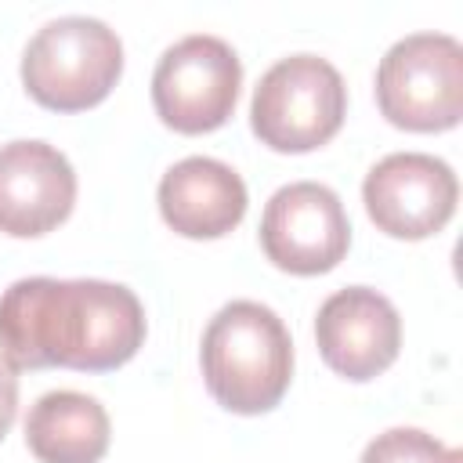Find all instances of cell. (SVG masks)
I'll return each instance as SVG.
<instances>
[{"mask_svg": "<svg viewBox=\"0 0 463 463\" xmlns=\"http://www.w3.org/2000/svg\"><path fill=\"white\" fill-rule=\"evenodd\" d=\"M145 344L134 289L105 279H18L0 293V358L22 369L109 373Z\"/></svg>", "mask_w": 463, "mask_h": 463, "instance_id": "6da1fadb", "label": "cell"}, {"mask_svg": "<svg viewBox=\"0 0 463 463\" xmlns=\"http://www.w3.org/2000/svg\"><path fill=\"white\" fill-rule=\"evenodd\" d=\"M199 365L217 405L239 416H260L289 391L293 340L268 304L232 300L203 329Z\"/></svg>", "mask_w": 463, "mask_h": 463, "instance_id": "7a4b0ae2", "label": "cell"}, {"mask_svg": "<svg viewBox=\"0 0 463 463\" xmlns=\"http://www.w3.org/2000/svg\"><path fill=\"white\" fill-rule=\"evenodd\" d=\"M123 72L116 29L90 14L43 22L22 51V87L51 112H83L109 98Z\"/></svg>", "mask_w": 463, "mask_h": 463, "instance_id": "3957f363", "label": "cell"}, {"mask_svg": "<svg viewBox=\"0 0 463 463\" xmlns=\"http://www.w3.org/2000/svg\"><path fill=\"white\" fill-rule=\"evenodd\" d=\"M347 116L340 69L311 51L279 58L253 87L250 127L275 152H311L336 137Z\"/></svg>", "mask_w": 463, "mask_h": 463, "instance_id": "277c9868", "label": "cell"}, {"mask_svg": "<svg viewBox=\"0 0 463 463\" xmlns=\"http://www.w3.org/2000/svg\"><path fill=\"white\" fill-rule=\"evenodd\" d=\"M376 105L398 130H452L463 116V43L449 33L394 40L376 65Z\"/></svg>", "mask_w": 463, "mask_h": 463, "instance_id": "5b68a950", "label": "cell"}, {"mask_svg": "<svg viewBox=\"0 0 463 463\" xmlns=\"http://www.w3.org/2000/svg\"><path fill=\"white\" fill-rule=\"evenodd\" d=\"M242 61L235 47L210 33H192L170 43L152 72L156 116L177 134H210L235 112Z\"/></svg>", "mask_w": 463, "mask_h": 463, "instance_id": "8992f818", "label": "cell"}, {"mask_svg": "<svg viewBox=\"0 0 463 463\" xmlns=\"http://www.w3.org/2000/svg\"><path fill=\"white\" fill-rule=\"evenodd\" d=\"M351 246V221L340 195L318 181L282 184L260 217L264 257L289 275H326Z\"/></svg>", "mask_w": 463, "mask_h": 463, "instance_id": "52a82bcc", "label": "cell"}, {"mask_svg": "<svg viewBox=\"0 0 463 463\" xmlns=\"http://www.w3.org/2000/svg\"><path fill=\"white\" fill-rule=\"evenodd\" d=\"M369 221L391 239L438 235L459 203L456 170L430 152H391L362 181Z\"/></svg>", "mask_w": 463, "mask_h": 463, "instance_id": "ba28073f", "label": "cell"}, {"mask_svg": "<svg viewBox=\"0 0 463 463\" xmlns=\"http://www.w3.org/2000/svg\"><path fill=\"white\" fill-rule=\"evenodd\" d=\"M315 344L336 376L365 383L394 365L402 351V315L380 289L344 286L322 300Z\"/></svg>", "mask_w": 463, "mask_h": 463, "instance_id": "9c48e42d", "label": "cell"}, {"mask_svg": "<svg viewBox=\"0 0 463 463\" xmlns=\"http://www.w3.org/2000/svg\"><path fill=\"white\" fill-rule=\"evenodd\" d=\"M76 203V170L47 141L22 137L0 145V232L36 239L54 232Z\"/></svg>", "mask_w": 463, "mask_h": 463, "instance_id": "30bf717a", "label": "cell"}, {"mask_svg": "<svg viewBox=\"0 0 463 463\" xmlns=\"http://www.w3.org/2000/svg\"><path fill=\"white\" fill-rule=\"evenodd\" d=\"M159 213L184 239H221L246 217V181L213 156H188L159 181Z\"/></svg>", "mask_w": 463, "mask_h": 463, "instance_id": "8fae6325", "label": "cell"}, {"mask_svg": "<svg viewBox=\"0 0 463 463\" xmlns=\"http://www.w3.org/2000/svg\"><path fill=\"white\" fill-rule=\"evenodd\" d=\"M112 423L98 398L47 391L29 405L25 445L40 463H98L109 452Z\"/></svg>", "mask_w": 463, "mask_h": 463, "instance_id": "7c38bea8", "label": "cell"}, {"mask_svg": "<svg viewBox=\"0 0 463 463\" xmlns=\"http://www.w3.org/2000/svg\"><path fill=\"white\" fill-rule=\"evenodd\" d=\"M459 459H463L459 449H449L445 441H438L420 427H391L362 449L358 463H459Z\"/></svg>", "mask_w": 463, "mask_h": 463, "instance_id": "4fadbf2b", "label": "cell"}, {"mask_svg": "<svg viewBox=\"0 0 463 463\" xmlns=\"http://www.w3.org/2000/svg\"><path fill=\"white\" fill-rule=\"evenodd\" d=\"M14 412H18V376L0 358V441L11 430V423H14Z\"/></svg>", "mask_w": 463, "mask_h": 463, "instance_id": "5bb4252c", "label": "cell"}]
</instances>
